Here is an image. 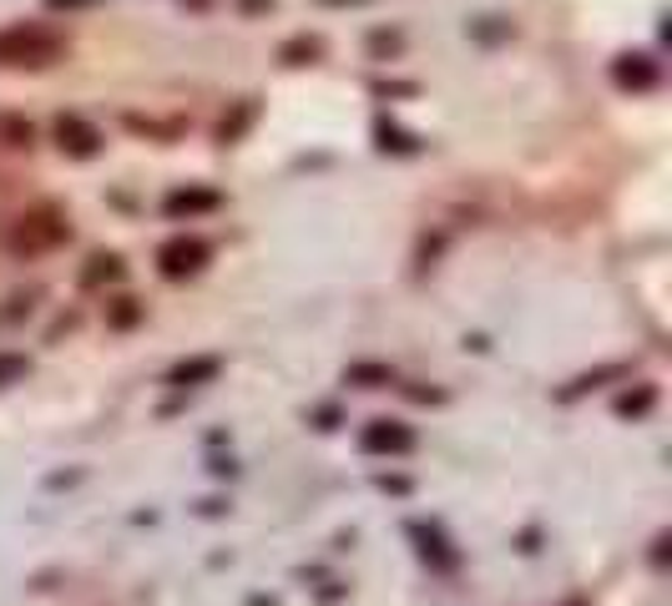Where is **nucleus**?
<instances>
[{"label": "nucleus", "instance_id": "obj_9", "mask_svg": "<svg viewBox=\"0 0 672 606\" xmlns=\"http://www.w3.org/2000/svg\"><path fill=\"white\" fill-rule=\"evenodd\" d=\"M218 374H223V359H218V354L177 359L173 370H167V385H173V389H192V385H207V379H218Z\"/></svg>", "mask_w": 672, "mask_h": 606}, {"label": "nucleus", "instance_id": "obj_18", "mask_svg": "<svg viewBox=\"0 0 672 606\" xmlns=\"http://www.w3.org/2000/svg\"><path fill=\"white\" fill-rule=\"evenodd\" d=\"M30 374V359L26 354H0V389L5 385H21Z\"/></svg>", "mask_w": 672, "mask_h": 606}, {"label": "nucleus", "instance_id": "obj_8", "mask_svg": "<svg viewBox=\"0 0 672 606\" xmlns=\"http://www.w3.org/2000/svg\"><path fill=\"white\" fill-rule=\"evenodd\" d=\"M223 197L213 188H177V193L162 197V212L167 218H198V212H218Z\"/></svg>", "mask_w": 672, "mask_h": 606}, {"label": "nucleus", "instance_id": "obj_20", "mask_svg": "<svg viewBox=\"0 0 672 606\" xmlns=\"http://www.w3.org/2000/svg\"><path fill=\"white\" fill-rule=\"evenodd\" d=\"M668 546H672V536L662 531L658 541H652V566H668Z\"/></svg>", "mask_w": 672, "mask_h": 606}, {"label": "nucleus", "instance_id": "obj_15", "mask_svg": "<svg viewBox=\"0 0 672 606\" xmlns=\"http://www.w3.org/2000/svg\"><path fill=\"white\" fill-rule=\"evenodd\" d=\"M106 324L112 328H137L142 324V304H137V298H117V304L106 309Z\"/></svg>", "mask_w": 672, "mask_h": 606}, {"label": "nucleus", "instance_id": "obj_23", "mask_svg": "<svg viewBox=\"0 0 672 606\" xmlns=\"http://www.w3.org/2000/svg\"><path fill=\"white\" fill-rule=\"evenodd\" d=\"M329 5H344V0H329ZM354 5H359V0H354Z\"/></svg>", "mask_w": 672, "mask_h": 606}, {"label": "nucleus", "instance_id": "obj_7", "mask_svg": "<svg viewBox=\"0 0 672 606\" xmlns=\"http://www.w3.org/2000/svg\"><path fill=\"white\" fill-rule=\"evenodd\" d=\"M658 61L647 56V51H627V56H617L612 61V81L622 91H652L658 87Z\"/></svg>", "mask_w": 672, "mask_h": 606}, {"label": "nucleus", "instance_id": "obj_19", "mask_svg": "<svg viewBox=\"0 0 672 606\" xmlns=\"http://www.w3.org/2000/svg\"><path fill=\"white\" fill-rule=\"evenodd\" d=\"M249 121H253V102H243V106H238V117H233V121H223V127H218V137H223V142H238Z\"/></svg>", "mask_w": 672, "mask_h": 606}, {"label": "nucleus", "instance_id": "obj_12", "mask_svg": "<svg viewBox=\"0 0 672 606\" xmlns=\"http://www.w3.org/2000/svg\"><path fill=\"white\" fill-rule=\"evenodd\" d=\"M375 142H380V152H395V157H415V152H420V137H409L395 121H380V127H375Z\"/></svg>", "mask_w": 672, "mask_h": 606}, {"label": "nucleus", "instance_id": "obj_1", "mask_svg": "<svg viewBox=\"0 0 672 606\" xmlns=\"http://www.w3.org/2000/svg\"><path fill=\"white\" fill-rule=\"evenodd\" d=\"M66 56V36L51 26H36V21H21V26L0 30V66H15V72H46Z\"/></svg>", "mask_w": 672, "mask_h": 606}, {"label": "nucleus", "instance_id": "obj_3", "mask_svg": "<svg viewBox=\"0 0 672 606\" xmlns=\"http://www.w3.org/2000/svg\"><path fill=\"white\" fill-rule=\"evenodd\" d=\"M207 258H213V248H207L203 237H192V233H177V237H167V243L157 248L162 279H173V283L198 279V273L207 268Z\"/></svg>", "mask_w": 672, "mask_h": 606}, {"label": "nucleus", "instance_id": "obj_13", "mask_svg": "<svg viewBox=\"0 0 672 606\" xmlns=\"http://www.w3.org/2000/svg\"><path fill=\"white\" fill-rule=\"evenodd\" d=\"M652 404H658V385H637V389H627V395H617L612 410L622 414V420H643V414H652Z\"/></svg>", "mask_w": 672, "mask_h": 606}, {"label": "nucleus", "instance_id": "obj_22", "mask_svg": "<svg viewBox=\"0 0 672 606\" xmlns=\"http://www.w3.org/2000/svg\"><path fill=\"white\" fill-rule=\"evenodd\" d=\"M46 5H87V0H46Z\"/></svg>", "mask_w": 672, "mask_h": 606}, {"label": "nucleus", "instance_id": "obj_4", "mask_svg": "<svg viewBox=\"0 0 672 606\" xmlns=\"http://www.w3.org/2000/svg\"><path fill=\"white\" fill-rule=\"evenodd\" d=\"M359 450L365 455H409L415 450V429L400 425V420H369L359 429Z\"/></svg>", "mask_w": 672, "mask_h": 606}, {"label": "nucleus", "instance_id": "obj_24", "mask_svg": "<svg viewBox=\"0 0 672 606\" xmlns=\"http://www.w3.org/2000/svg\"><path fill=\"white\" fill-rule=\"evenodd\" d=\"M567 606H586V602H567Z\"/></svg>", "mask_w": 672, "mask_h": 606}, {"label": "nucleus", "instance_id": "obj_10", "mask_svg": "<svg viewBox=\"0 0 672 606\" xmlns=\"http://www.w3.org/2000/svg\"><path fill=\"white\" fill-rule=\"evenodd\" d=\"M627 374V364H607V370H592V374H576L567 389H556V400L571 404V400H582V395H592V389H601L607 379H622Z\"/></svg>", "mask_w": 672, "mask_h": 606}, {"label": "nucleus", "instance_id": "obj_14", "mask_svg": "<svg viewBox=\"0 0 672 606\" xmlns=\"http://www.w3.org/2000/svg\"><path fill=\"white\" fill-rule=\"evenodd\" d=\"M344 379H350V385H359V389H384V385H395V370H390V364H350V370H344Z\"/></svg>", "mask_w": 672, "mask_h": 606}, {"label": "nucleus", "instance_id": "obj_17", "mask_svg": "<svg viewBox=\"0 0 672 606\" xmlns=\"http://www.w3.org/2000/svg\"><path fill=\"white\" fill-rule=\"evenodd\" d=\"M30 121H21V117H0V142L5 147H30Z\"/></svg>", "mask_w": 672, "mask_h": 606}, {"label": "nucleus", "instance_id": "obj_11", "mask_svg": "<svg viewBox=\"0 0 672 606\" xmlns=\"http://www.w3.org/2000/svg\"><path fill=\"white\" fill-rule=\"evenodd\" d=\"M122 273H127V263H122L117 253H97V258H87V268H81V288H102V283H117Z\"/></svg>", "mask_w": 672, "mask_h": 606}, {"label": "nucleus", "instance_id": "obj_2", "mask_svg": "<svg viewBox=\"0 0 672 606\" xmlns=\"http://www.w3.org/2000/svg\"><path fill=\"white\" fill-rule=\"evenodd\" d=\"M66 237H72L66 218L51 212V207H36V212H26V218L11 228V248L15 253H51V248H61Z\"/></svg>", "mask_w": 672, "mask_h": 606}, {"label": "nucleus", "instance_id": "obj_6", "mask_svg": "<svg viewBox=\"0 0 672 606\" xmlns=\"http://www.w3.org/2000/svg\"><path fill=\"white\" fill-rule=\"evenodd\" d=\"M56 147L66 152V157H97V152H102V132H97L87 117L61 112L56 117Z\"/></svg>", "mask_w": 672, "mask_h": 606}, {"label": "nucleus", "instance_id": "obj_21", "mask_svg": "<svg viewBox=\"0 0 672 606\" xmlns=\"http://www.w3.org/2000/svg\"><path fill=\"white\" fill-rule=\"evenodd\" d=\"M339 425V410H319V429H334Z\"/></svg>", "mask_w": 672, "mask_h": 606}, {"label": "nucleus", "instance_id": "obj_16", "mask_svg": "<svg viewBox=\"0 0 672 606\" xmlns=\"http://www.w3.org/2000/svg\"><path fill=\"white\" fill-rule=\"evenodd\" d=\"M319 51H324V46L314 41V36H299V41H289V46H283V51H278V56L289 61V66H308V61L319 56Z\"/></svg>", "mask_w": 672, "mask_h": 606}, {"label": "nucleus", "instance_id": "obj_5", "mask_svg": "<svg viewBox=\"0 0 672 606\" xmlns=\"http://www.w3.org/2000/svg\"><path fill=\"white\" fill-rule=\"evenodd\" d=\"M405 536L415 541V551H420V562H430L435 571H455L460 566V551L445 541V531L440 526H424V520H409Z\"/></svg>", "mask_w": 672, "mask_h": 606}]
</instances>
